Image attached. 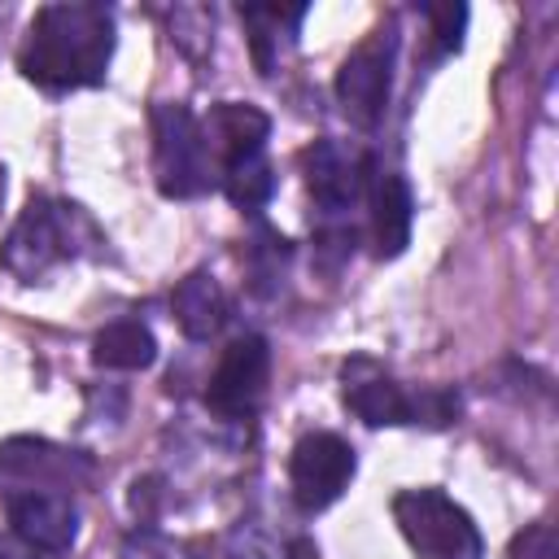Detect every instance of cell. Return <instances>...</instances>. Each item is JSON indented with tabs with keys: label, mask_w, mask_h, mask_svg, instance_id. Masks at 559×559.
<instances>
[{
	"label": "cell",
	"mask_w": 559,
	"mask_h": 559,
	"mask_svg": "<svg viewBox=\"0 0 559 559\" xmlns=\"http://www.w3.org/2000/svg\"><path fill=\"white\" fill-rule=\"evenodd\" d=\"M109 57H114V13L105 4L61 0L35 13L17 66L31 83L48 92H74L105 83Z\"/></svg>",
	"instance_id": "cell-1"
},
{
	"label": "cell",
	"mask_w": 559,
	"mask_h": 559,
	"mask_svg": "<svg viewBox=\"0 0 559 559\" xmlns=\"http://www.w3.org/2000/svg\"><path fill=\"white\" fill-rule=\"evenodd\" d=\"M153 175L157 192L170 201L205 197L218 183V166L210 157L201 118L179 100L153 105Z\"/></svg>",
	"instance_id": "cell-2"
},
{
	"label": "cell",
	"mask_w": 559,
	"mask_h": 559,
	"mask_svg": "<svg viewBox=\"0 0 559 559\" xmlns=\"http://www.w3.org/2000/svg\"><path fill=\"white\" fill-rule=\"evenodd\" d=\"M393 520L424 559H485L476 520L441 489H402L393 498Z\"/></svg>",
	"instance_id": "cell-3"
},
{
	"label": "cell",
	"mask_w": 559,
	"mask_h": 559,
	"mask_svg": "<svg viewBox=\"0 0 559 559\" xmlns=\"http://www.w3.org/2000/svg\"><path fill=\"white\" fill-rule=\"evenodd\" d=\"M70 223H79V205H61L48 197H31L22 218L13 223L0 262L9 275H17L22 284H35L48 266H57L61 258H70L74 249V231Z\"/></svg>",
	"instance_id": "cell-4"
},
{
	"label": "cell",
	"mask_w": 559,
	"mask_h": 559,
	"mask_svg": "<svg viewBox=\"0 0 559 559\" xmlns=\"http://www.w3.org/2000/svg\"><path fill=\"white\" fill-rule=\"evenodd\" d=\"M393 66H397V31L393 26L371 31L341 61V70H336V100H341L349 122L376 127L384 118L389 87H393Z\"/></svg>",
	"instance_id": "cell-5"
},
{
	"label": "cell",
	"mask_w": 559,
	"mask_h": 559,
	"mask_svg": "<svg viewBox=\"0 0 559 559\" xmlns=\"http://www.w3.org/2000/svg\"><path fill=\"white\" fill-rule=\"evenodd\" d=\"M354 480V445L336 432H306L288 459V485L301 511L332 507Z\"/></svg>",
	"instance_id": "cell-6"
},
{
	"label": "cell",
	"mask_w": 559,
	"mask_h": 559,
	"mask_svg": "<svg viewBox=\"0 0 559 559\" xmlns=\"http://www.w3.org/2000/svg\"><path fill=\"white\" fill-rule=\"evenodd\" d=\"M266 376H271V349H266V341L253 336V332L249 336H236L223 349V358H218V367H214V376L205 384V406L214 415H223V419L253 415V406L266 393Z\"/></svg>",
	"instance_id": "cell-7"
},
{
	"label": "cell",
	"mask_w": 559,
	"mask_h": 559,
	"mask_svg": "<svg viewBox=\"0 0 559 559\" xmlns=\"http://www.w3.org/2000/svg\"><path fill=\"white\" fill-rule=\"evenodd\" d=\"M301 166H306V188L323 214H345L367 197V183H371L367 153H354L336 140H314L301 153Z\"/></svg>",
	"instance_id": "cell-8"
},
{
	"label": "cell",
	"mask_w": 559,
	"mask_h": 559,
	"mask_svg": "<svg viewBox=\"0 0 559 559\" xmlns=\"http://www.w3.org/2000/svg\"><path fill=\"white\" fill-rule=\"evenodd\" d=\"M9 524L13 533L31 546V550H70L74 537H79V511L70 498L61 493H44V489H22V493H9Z\"/></svg>",
	"instance_id": "cell-9"
},
{
	"label": "cell",
	"mask_w": 559,
	"mask_h": 559,
	"mask_svg": "<svg viewBox=\"0 0 559 559\" xmlns=\"http://www.w3.org/2000/svg\"><path fill=\"white\" fill-rule=\"evenodd\" d=\"M205 131V144H210V157L218 166V175L245 157H258L266 135H271V118L258 109V105H240V100H223L210 109V118L201 122Z\"/></svg>",
	"instance_id": "cell-10"
},
{
	"label": "cell",
	"mask_w": 559,
	"mask_h": 559,
	"mask_svg": "<svg viewBox=\"0 0 559 559\" xmlns=\"http://www.w3.org/2000/svg\"><path fill=\"white\" fill-rule=\"evenodd\" d=\"M345 406L367 424V428H397V424H411V393L376 371L367 358H354L345 362Z\"/></svg>",
	"instance_id": "cell-11"
},
{
	"label": "cell",
	"mask_w": 559,
	"mask_h": 559,
	"mask_svg": "<svg viewBox=\"0 0 559 559\" xmlns=\"http://www.w3.org/2000/svg\"><path fill=\"white\" fill-rule=\"evenodd\" d=\"M367 197H371V245H376V258H397L411 245V223H415L411 188L393 170H371Z\"/></svg>",
	"instance_id": "cell-12"
},
{
	"label": "cell",
	"mask_w": 559,
	"mask_h": 559,
	"mask_svg": "<svg viewBox=\"0 0 559 559\" xmlns=\"http://www.w3.org/2000/svg\"><path fill=\"white\" fill-rule=\"evenodd\" d=\"M170 310L188 341H210L227 323V293L218 288V280L210 271H192L170 293Z\"/></svg>",
	"instance_id": "cell-13"
},
{
	"label": "cell",
	"mask_w": 559,
	"mask_h": 559,
	"mask_svg": "<svg viewBox=\"0 0 559 559\" xmlns=\"http://www.w3.org/2000/svg\"><path fill=\"white\" fill-rule=\"evenodd\" d=\"M92 358H96V367H109V371H144L157 358V341L144 323L122 319V323H109L96 332Z\"/></svg>",
	"instance_id": "cell-14"
},
{
	"label": "cell",
	"mask_w": 559,
	"mask_h": 559,
	"mask_svg": "<svg viewBox=\"0 0 559 559\" xmlns=\"http://www.w3.org/2000/svg\"><path fill=\"white\" fill-rule=\"evenodd\" d=\"M306 17V9H280V4H253L245 9V22H249V48H253V61L262 74H275V61H280V35L297 31V22Z\"/></svg>",
	"instance_id": "cell-15"
},
{
	"label": "cell",
	"mask_w": 559,
	"mask_h": 559,
	"mask_svg": "<svg viewBox=\"0 0 559 559\" xmlns=\"http://www.w3.org/2000/svg\"><path fill=\"white\" fill-rule=\"evenodd\" d=\"M74 463H79L74 454H66V450H57L48 441H31V437H13V441L0 445V467L4 472H17V476H44V472H52L61 480V476H74Z\"/></svg>",
	"instance_id": "cell-16"
},
{
	"label": "cell",
	"mask_w": 559,
	"mask_h": 559,
	"mask_svg": "<svg viewBox=\"0 0 559 559\" xmlns=\"http://www.w3.org/2000/svg\"><path fill=\"white\" fill-rule=\"evenodd\" d=\"M218 179H223V192H227V201L236 210H262L275 197V170H271V162L262 153L227 166Z\"/></svg>",
	"instance_id": "cell-17"
},
{
	"label": "cell",
	"mask_w": 559,
	"mask_h": 559,
	"mask_svg": "<svg viewBox=\"0 0 559 559\" xmlns=\"http://www.w3.org/2000/svg\"><path fill=\"white\" fill-rule=\"evenodd\" d=\"M463 402L454 389H441V384H424L411 393V424H424V428H450L459 419Z\"/></svg>",
	"instance_id": "cell-18"
},
{
	"label": "cell",
	"mask_w": 559,
	"mask_h": 559,
	"mask_svg": "<svg viewBox=\"0 0 559 559\" xmlns=\"http://www.w3.org/2000/svg\"><path fill=\"white\" fill-rule=\"evenodd\" d=\"M428 22H432V35H437V48L441 52H459L463 48V31H467V4L450 0V4H424Z\"/></svg>",
	"instance_id": "cell-19"
},
{
	"label": "cell",
	"mask_w": 559,
	"mask_h": 559,
	"mask_svg": "<svg viewBox=\"0 0 559 559\" xmlns=\"http://www.w3.org/2000/svg\"><path fill=\"white\" fill-rule=\"evenodd\" d=\"M507 559H559L555 528H550V524H528L524 533H515V537H511Z\"/></svg>",
	"instance_id": "cell-20"
},
{
	"label": "cell",
	"mask_w": 559,
	"mask_h": 559,
	"mask_svg": "<svg viewBox=\"0 0 559 559\" xmlns=\"http://www.w3.org/2000/svg\"><path fill=\"white\" fill-rule=\"evenodd\" d=\"M293 559H319V550H314L310 542H297V546H293Z\"/></svg>",
	"instance_id": "cell-21"
},
{
	"label": "cell",
	"mask_w": 559,
	"mask_h": 559,
	"mask_svg": "<svg viewBox=\"0 0 559 559\" xmlns=\"http://www.w3.org/2000/svg\"><path fill=\"white\" fill-rule=\"evenodd\" d=\"M0 559H17V555H13V550H4V546H0Z\"/></svg>",
	"instance_id": "cell-22"
}]
</instances>
